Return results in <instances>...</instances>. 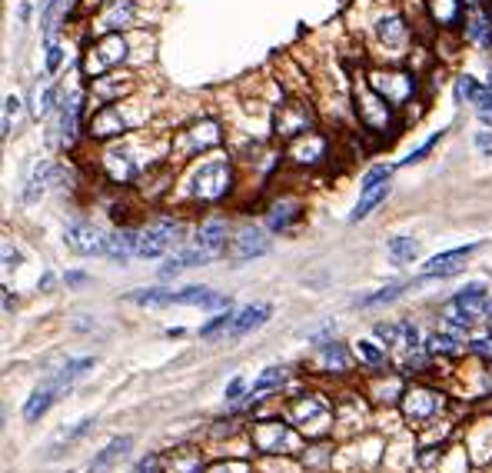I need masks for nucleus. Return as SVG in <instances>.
I'll return each mask as SVG.
<instances>
[{
	"instance_id": "9b49d317",
	"label": "nucleus",
	"mask_w": 492,
	"mask_h": 473,
	"mask_svg": "<svg viewBox=\"0 0 492 473\" xmlns=\"http://www.w3.org/2000/svg\"><path fill=\"white\" fill-rule=\"evenodd\" d=\"M449 307H456L459 313H466V317H482L486 310H489V294H486V284H466L456 294V297L449 300Z\"/></svg>"
},
{
	"instance_id": "aec40b11",
	"label": "nucleus",
	"mask_w": 492,
	"mask_h": 473,
	"mask_svg": "<svg viewBox=\"0 0 492 473\" xmlns=\"http://www.w3.org/2000/svg\"><path fill=\"white\" fill-rule=\"evenodd\" d=\"M93 423H97L93 417H84V420L77 423V427L64 430V433H60V437H57V440L50 443V447H47V460H57V457H60V453H64L67 447H74L77 440H84V437H87L90 430H93Z\"/></svg>"
},
{
	"instance_id": "09e8293b",
	"label": "nucleus",
	"mask_w": 492,
	"mask_h": 473,
	"mask_svg": "<svg viewBox=\"0 0 492 473\" xmlns=\"http://www.w3.org/2000/svg\"><path fill=\"white\" fill-rule=\"evenodd\" d=\"M54 100H57V90L47 87L44 97H40V104H37V113H50V111H54Z\"/></svg>"
},
{
	"instance_id": "7ed1b4c3",
	"label": "nucleus",
	"mask_w": 492,
	"mask_h": 473,
	"mask_svg": "<svg viewBox=\"0 0 492 473\" xmlns=\"http://www.w3.org/2000/svg\"><path fill=\"white\" fill-rule=\"evenodd\" d=\"M399 410H403V420L409 427H433L439 413L446 410V396L439 390H429V386H409L399 400Z\"/></svg>"
},
{
	"instance_id": "6e6d98bb",
	"label": "nucleus",
	"mask_w": 492,
	"mask_h": 473,
	"mask_svg": "<svg viewBox=\"0 0 492 473\" xmlns=\"http://www.w3.org/2000/svg\"><path fill=\"white\" fill-rule=\"evenodd\" d=\"M44 4H47V7H50V4H54V0H44Z\"/></svg>"
},
{
	"instance_id": "473e14b6",
	"label": "nucleus",
	"mask_w": 492,
	"mask_h": 473,
	"mask_svg": "<svg viewBox=\"0 0 492 473\" xmlns=\"http://www.w3.org/2000/svg\"><path fill=\"white\" fill-rule=\"evenodd\" d=\"M233 317H236V313H233V307H230V310H219V313H217L213 320H210V323H203V327H200V337H203V340H210V337H217L219 330H223V333H230Z\"/></svg>"
},
{
	"instance_id": "4468645a",
	"label": "nucleus",
	"mask_w": 492,
	"mask_h": 473,
	"mask_svg": "<svg viewBox=\"0 0 492 473\" xmlns=\"http://www.w3.org/2000/svg\"><path fill=\"white\" fill-rule=\"evenodd\" d=\"M164 463V473H203V453L197 447H176L166 457H160Z\"/></svg>"
},
{
	"instance_id": "7c9ffc66",
	"label": "nucleus",
	"mask_w": 492,
	"mask_h": 473,
	"mask_svg": "<svg viewBox=\"0 0 492 473\" xmlns=\"http://www.w3.org/2000/svg\"><path fill=\"white\" fill-rule=\"evenodd\" d=\"M130 300L140 307H170L176 300V290H133Z\"/></svg>"
},
{
	"instance_id": "de8ad7c7",
	"label": "nucleus",
	"mask_w": 492,
	"mask_h": 473,
	"mask_svg": "<svg viewBox=\"0 0 492 473\" xmlns=\"http://www.w3.org/2000/svg\"><path fill=\"white\" fill-rule=\"evenodd\" d=\"M17 260H21V253H17V250L11 247V240H4V270L11 274L13 267H17Z\"/></svg>"
},
{
	"instance_id": "20e7f679",
	"label": "nucleus",
	"mask_w": 492,
	"mask_h": 473,
	"mask_svg": "<svg viewBox=\"0 0 492 473\" xmlns=\"http://www.w3.org/2000/svg\"><path fill=\"white\" fill-rule=\"evenodd\" d=\"M180 233H183L180 221H173V217H156L150 227H143L137 233V257H143V260L164 257L166 250H173V243H180Z\"/></svg>"
},
{
	"instance_id": "37998d69",
	"label": "nucleus",
	"mask_w": 492,
	"mask_h": 473,
	"mask_svg": "<svg viewBox=\"0 0 492 473\" xmlns=\"http://www.w3.org/2000/svg\"><path fill=\"white\" fill-rule=\"evenodd\" d=\"M379 33H383V40H393V44H396V40H403V23H399V21H383V23H379Z\"/></svg>"
},
{
	"instance_id": "dca6fc26",
	"label": "nucleus",
	"mask_w": 492,
	"mask_h": 473,
	"mask_svg": "<svg viewBox=\"0 0 492 473\" xmlns=\"http://www.w3.org/2000/svg\"><path fill=\"white\" fill-rule=\"evenodd\" d=\"M270 304H250V307L236 310V317H233V327H230V337L236 340V337H243V333L256 330V327H263L266 320H270Z\"/></svg>"
},
{
	"instance_id": "c756f323",
	"label": "nucleus",
	"mask_w": 492,
	"mask_h": 473,
	"mask_svg": "<svg viewBox=\"0 0 492 473\" xmlns=\"http://www.w3.org/2000/svg\"><path fill=\"white\" fill-rule=\"evenodd\" d=\"M299 221V207H296V204H276L273 210H270V230H290V227H293V223Z\"/></svg>"
},
{
	"instance_id": "e433bc0d",
	"label": "nucleus",
	"mask_w": 492,
	"mask_h": 473,
	"mask_svg": "<svg viewBox=\"0 0 492 473\" xmlns=\"http://www.w3.org/2000/svg\"><path fill=\"white\" fill-rule=\"evenodd\" d=\"M482 94H486V90H482L472 77H459V80H456V100H472V104H479Z\"/></svg>"
},
{
	"instance_id": "58836bf2",
	"label": "nucleus",
	"mask_w": 492,
	"mask_h": 473,
	"mask_svg": "<svg viewBox=\"0 0 492 473\" xmlns=\"http://www.w3.org/2000/svg\"><path fill=\"white\" fill-rule=\"evenodd\" d=\"M389 177H393V167H372L370 174L362 177V190L379 187V184H389Z\"/></svg>"
},
{
	"instance_id": "c9c22d12",
	"label": "nucleus",
	"mask_w": 492,
	"mask_h": 473,
	"mask_svg": "<svg viewBox=\"0 0 492 473\" xmlns=\"http://www.w3.org/2000/svg\"><path fill=\"white\" fill-rule=\"evenodd\" d=\"M429 353L456 357V353H459V343H456V337H449V333H433V337H429Z\"/></svg>"
},
{
	"instance_id": "4d7b16f0",
	"label": "nucleus",
	"mask_w": 492,
	"mask_h": 473,
	"mask_svg": "<svg viewBox=\"0 0 492 473\" xmlns=\"http://www.w3.org/2000/svg\"><path fill=\"white\" fill-rule=\"evenodd\" d=\"M489 90H492V80H489Z\"/></svg>"
},
{
	"instance_id": "4c0bfd02",
	"label": "nucleus",
	"mask_w": 492,
	"mask_h": 473,
	"mask_svg": "<svg viewBox=\"0 0 492 473\" xmlns=\"http://www.w3.org/2000/svg\"><path fill=\"white\" fill-rule=\"evenodd\" d=\"M469 37H472V40H479V44H489V40H492V27L486 23V17H479V13L472 17V21H469Z\"/></svg>"
},
{
	"instance_id": "cd10ccee",
	"label": "nucleus",
	"mask_w": 492,
	"mask_h": 473,
	"mask_svg": "<svg viewBox=\"0 0 492 473\" xmlns=\"http://www.w3.org/2000/svg\"><path fill=\"white\" fill-rule=\"evenodd\" d=\"M253 470L256 473H303V463H296L293 457H256Z\"/></svg>"
},
{
	"instance_id": "ddd939ff",
	"label": "nucleus",
	"mask_w": 492,
	"mask_h": 473,
	"mask_svg": "<svg viewBox=\"0 0 492 473\" xmlns=\"http://www.w3.org/2000/svg\"><path fill=\"white\" fill-rule=\"evenodd\" d=\"M60 394H64V390H60L54 380H47L44 386H37V390L27 396V404H23V420H27V423H37V420L44 417L47 410L57 404V396Z\"/></svg>"
},
{
	"instance_id": "5fc2aeb1",
	"label": "nucleus",
	"mask_w": 492,
	"mask_h": 473,
	"mask_svg": "<svg viewBox=\"0 0 492 473\" xmlns=\"http://www.w3.org/2000/svg\"><path fill=\"white\" fill-rule=\"evenodd\" d=\"M486 320H489V327H492V304H489V310H486Z\"/></svg>"
},
{
	"instance_id": "f03ea898",
	"label": "nucleus",
	"mask_w": 492,
	"mask_h": 473,
	"mask_svg": "<svg viewBox=\"0 0 492 473\" xmlns=\"http://www.w3.org/2000/svg\"><path fill=\"white\" fill-rule=\"evenodd\" d=\"M256 457H293L303 447V433L286 417H256L246 430Z\"/></svg>"
},
{
	"instance_id": "39448f33",
	"label": "nucleus",
	"mask_w": 492,
	"mask_h": 473,
	"mask_svg": "<svg viewBox=\"0 0 492 473\" xmlns=\"http://www.w3.org/2000/svg\"><path fill=\"white\" fill-rule=\"evenodd\" d=\"M227 190H230V164L227 160H207L190 177V194L197 200H203V204L219 200Z\"/></svg>"
},
{
	"instance_id": "9d476101",
	"label": "nucleus",
	"mask_w": 492,
	"mask_h": 473,
	"mask_svg": "<svg viewBox=\"0 0 492 473\" xmlns=\"http://www.w3.org/2000/svg\"><path fill=\"white\" fill-rule=\"evenodd\" d=\"M476 247H456V250H446V253H436V257H429L426 264H423V277H452L459 274L466 260L472 257Z\"/></svg>"
},
{
	"instance_id": "1a4fd4ad",
	"label": "nucleus",
	"mask_w": 492,
	"mask_h": 473,
	"mask_svg": "<svg viewBox=\"0 0 492 473\" xmlns=\"http://www.w3.org/2000/svg\"><path fill=\"white\" fill-rule=\"evenodd\" d=\"M466 450L472 463H489L492 460V417H482L469 423L466 430Z\"/></svg>"
},
{
	"instance_id": "423d86ee",
	"label": "nucleus",
	"mask_w": 492,
	"mask_h": 473,
	"mask_svg": "<svg viewBox=\"0 0 492 473\" xmlns=\"http://www.w3.org/2000/svg\"><path fill=\"white\" fill-rule=\"evenodd\" d=\"M64 243L74 253H80V257H97V253L107 250V237H103V233H100L93 223H87V221L67 223Z\"/></svg>"
},
{
	"instance_id": "a18cd8bd",
	"label": "nucleus",
	"mask_w": 492,
	"mask_h": 473,
	"mask_svg": "<svg viewBox=\"0 0 492 473\" xmlns=\"http://www.w3.org/2000/svg\"><path fill=\"white\" fill-rule=\"evenodd\" d=\"M243 390H246V380H243V377H236V380H230V386H227V404H236V400H240L243 396Z\"/></svg>"
},
{
	"instance_id": "a211bd4d",
	"label": "nucleus",
	"mask_w": 492,
	"mask_h": 473,
	"mask_svg": "<svg viewBox=\"0 0 492 473\" xmlns=\"http://www.w3.org/2000/svg\"><path fill=\"white\" fill-rule=\"evenodd\" d=\"M110 260L117 264H127L130 257H137V233L133 230H113L107 237V250H103Z\"/></svg>"
},
{
	"instance_id": "393cba45",
	"label": "nucleus",
	"mask_w": 492,
	"mask_h": 473,
	"mask_svg": "<svg viewBox=\"0 0 492 473\" xmlns=\"http://www.w3.org/2000/svg\"><path fill=\"white\" fill-rule=\"evenodd\" d=\"M50 174H54V167L47 164V160H44V164L33 167L30 180H27V187H23V204H37V200L44 197L47 184H50Z\"/></svg>"
},
{
	"instance_id": "a19ab883",
	"label": "nucleus",
	"mask_w": 492,
	"mask_h": 473,
	"mask_svg": "<svg viewBox=\"0 0 492 473\" xmlns=\"http://www.w3.org/2000/svg\"><path fill=\"white\" fill-rule=\"evenodd\" d=\"M130 13H133V7H130V0H117V4H113V11L107 13V27H120L123 21H130Z\"/></svg>"
},
{
	"instance_id": "b1692460",
	"label": "nucleus",
	"mask_w": 492,
	"mask_h": 473,
	"mask_svg": "<svg viewBox=\"0 0 492 473\" xmlns=\"http://www.w3.org/2000/svg\"><path fill=\"white\" fill-rule=\"evenodd\" d=\"M90 367H93V357H77V360H67L60 370L54 374V384L60 386V390H70V386L77 384L80 377L87 374Z\"/></svg>"
},
{
	"instance_id": "603ef678",
	"label": "nucleus",
	"mask_w": 492,
	"mask_h": 473,
	"mask_svg": "<svg viewBox=\"0 0 492 473\" xmlns=\"http://www.w3.org/2000/svg\"><path fill=\"white\" fill-rule=\"evenodd\" d=\"M67 284H70V286L87 284V274H80V270H70V274H67Z\"/></svg>"
},
{
	"instance_id": "c85d7f7f",
	"label": "nucleus",
	"mask_w": 492,
	"mask_h": 473,
	"mask_svg": "<svg viewBox=\"0 0 492 473\" xmlns=\"http://www.w3.org/2000/svg\"><path fill=\"white\" fill-rule=\"evenodd\" d=\"M386 250H389V260H393L396 267H399V264H413L416 253H419V240H413V237H393Z\"/></svg>"
},
{
	"instance_id": "f3484780",
	"label": "nucleus",
	"mask_w": 492,
	"mask_h": 473,
	"mask_svg": "<svg viewBox=\"0 0 492 473\" xmlns=\"http://www.w3.org/2000/svg\"><path fill=\"white\" fill-rule=\"evenodd\" d=\"M403 394H406L403 380L393 374H376V384L370 386V400L372 404H386V407H396L403 400Z\"/></svg>"
},
{
	"instance_id": "4be33fe9",
	"label": "nucleus",
	"mask_w": 492,
	"mask_h": 473,
	"mask_svg": "<svg viewBox=\"0 0 492 473\" xmlns=\"http://www.w3.org/2000/svg\"><path fill=\"white\" fill-rule=\"evenodd\" d=\"M356 357H360V363L366 367V370H372V374H386V370H389V357H386V350L383 347H376L372 340L356 343Z\"/></svg>"
},
{
	"instance_id": "0eeeda50",
	"label": "nucleus",
	"mask_w": 492,
	"mask_h": 473,
	"mask_svg": "<svg viewBox=\"0 0 492 473\" xmlns=\"http://www.w3.org/2000/svg\"><path fill=\"white\" fill-rule=\"evenodd\" d=\"M263 253H270V237L260 230V227H243L230 243V257L236 264H250Z\"/></svg>"
},
{
	"instance_id": "2f4dec72",
	"label": "nucleus",
	"mask_w": 492,
	"mask_h": 473,
	"mask_svg": "<svg viewBox=\"0 0 492 473\" xmlns=\"http://www.w3.org/2000/svg\"><path fill=\"white\" fill-rule=\"evenodd\" d=\"M77 111H80V97L64 100V107H60V133H64V140H74V133H77Z\"/></svg>"
},
{
	"instance_id": "c03bdc74",
	"label": "nucleus",
	"mask_w": 492,
	"mask_h": 473,
	"mask_svg": "<svg viewBox=\"0 0 492 473\" xmlns=\"http://www.w3.org/2000/svg\"><path fill=\"white\" fill-rule=\"evenodd\" d=\"M476 113H479V121L486 123V127H492V90L482 94V100L476 104Z\"/></svg>"
},
{
	"instance_id": "f704fd0d",
	"label": "nucleus",
	"mask_w": 492,
	"mask_h": 473,
	"mask_svg": "<svg viewBox=\"0 0 492 473\" xmlns=\"http://www.w3.org/2000/svg\"><path fill=\"white\" fill-rule=\"evenodd\" d=\"M203 473H256V470H253V460H217L210 463Z\"/></svg>"
},
{
	"instance_id": "412c9836",
	"label": "nucleus",
	"mask_w": 492,
	"mask_h": 473,
	"mask_svg": "<svg viewBox=\"0 0 492 473\" xmlns=\"http://www.w3.org/2000/svg\"><path fill=\"white\" fill-rule=\"evenodd\" d=\"M133 447V437H117V440H110L103 450L93 457V463H90V473H107L110 470V463L113 460H120L123 453Z\"/></svg>"
},
{
	"instance_id": "6e6552de",
	"label": "nucleus",
	"mask_w": 492,
	"mask_h": 473,
	"mask_svg": "<svg viewBox=\"0 0 492 473\" xmlns=\"http://www.w3.org/2000/svg\"><path fill=\"white\" fill-rule=\"evenodd\" d=\"M366 427V400L362 396H339L336 400V433H360Z\"/></svg>"
},
{
	"instance_id": "ea45409f",
	"label": "nucleus",
	"mask_w": 492,
	"mask_h": 473,
	"mask_svg": "<svg viewBox=\"0 0 492 473\" xmlns=\"http://www.w3.org/2000/svg\"><path fill=\"white\" fill-rule=\"evenodd\" d=\"M372 333H376L386 347H399V323H376Z\"/></svg>"
},
{
	"instance_id": "72a5a7b5",
	"label": "nucleus",
	"mask_w": 492,
	"mask_h": 473,
	"mask_svg": "<svg viewBox=\"0 0 492 473\" xmlns=\"http://www.w3.org/2000/svg\"><path fill=\"white\" fill-rule=\"evenodd\" d=\"M406 286L403 284H389V286H383L379 294H370V297H362V300H356L360 307H379V304H389V300H396L399 294H403Z\"/></svg>"
},
{
	"instance_id": "f257e3e1",
	"label": "nucleus",
	"mask_w": 492,
	"mask_h": 473,
	"mask_svg": "<svg viewBox=\"0 0 492 473\" xmlns=\"http://www.w3.org/2000/svg\"><path fill=\"white\" fill-rule=\"evenodd\" d=\"M286 420L307 440H326L336 430V404L323 394H299L286 404Z\"/></svg>"
},
{
	"instance_id": "79ce46f5",
	"label": "nucleus",
	"mask_w": 492,
	"mask_h": 473,
	"mask_svg": "<svg viewBox=\"0 0 492 473\" xmlns=\"http://www.w3.org/2000/svg\"><path fill=\"white\" fill-rule=\"evenodd\" d=\"M439 137H442V130H439V133H433V137H429V140L423 143V147H416V150H413V154H409V157H403V167H406V164H419V160H423V157H426L429 150H433V147H436V143H439Z\"/></svg>"
},
{
	"instance_id": "49530a36",
	"label": "nucleus",
	"mask_w": 492,
	"mask_h": 473,
	"mask_svg": "<svg viewBox=\"0 0 492 473\" xmlns=\"http://www.w3.org/2000/svg\"><path fill=\"white\" fill-rule=\"evenodd\" d=\"M21 111V100L17 97H7V107H4V137L11 133V117Z\"/></svg>"
},
{
	"instance_id": "8fccbe9b",
	"label": "nucleus",
	"mask_w": 492,
	"mask_h": 473,
	"mask_svg": "<svg viewBox=\"0 0 492 473\" xmlns=\"http://www.w3.org/2000/svg\"><path fill=\"white\" fill-rule=\"evenodd\" d=\"M476 147H479L486 157H492V133H486V130L476 133Z\"/></svg>"
},
{
	"instance_id": "864d4df0",
	"label": "nucleus",
	"mask_w": 492,
	"mask_h": 473,
	"mask_svg": "<svg viewBox=\"0 0 492 473\" xmlns=\"http://www.w3.org/2000/svg\"><path fill=\"white\" fill-rule=\"evenodd\" d=\"M4 310H7V313L13 310V297H11V290H7V286H4Z\"/></svg>"
},
{
	"instance_id": "3c124183",
	"label": "nucleus",
	"mask_w": 492,
	"mask_h": 473,
	"mask_svg": "<svg viewBox=\"0 0 492 473\" xmlns=\"http://www.w3.org/2000/svg\"><path fill=\"white\" fill-rule=\"evenodd\" d=\"M60 47H50V54H47V67H50V70H57V67H60Z\"/></svg>"
},
{
	"instance_id": "2eb2a0df",
	"label": "nucleus",
	"mask_w": 492,
	"mask_h": 473,
	"mask_svg": "<svg viewBox=\"0 0 492 473\" xmlns=\"http://www.w3.org/2000/svg\"><path fill=\"white\" fill-rule=\"evenodd\" d=\"M193 243H197L200 250H207L213 260H217L219 253L227 250V223L223 221H207L200 223L197 237H193Z\"/></svg>"
},
{
	"instance_id": "6ab92c4d",
	"label": "nucleus",
	"mask_w": 492,
	"mask_h": 473,
	"mask_svg": "<svg viewBox=\"0 0 492 473\" xmlns=\"http://www.w3.org/2000/svg\"><path fill=\"white\" fill-rule=\"evenodd\" d=\"M286 377H290V370L286 367H266L260 377H256V384H253V390L246 396H250V404H256V400H263L266 394H273V390H280V386L286 384Z\"/></svg>"
},
{
	"instance_id": "bb28decb",
	"label": "nucleus",
	"mask_w": 492,
	"mask_h": 473,
	"mask_svg": "<svg viewBox=\"0 0 492 473\" xmlns=\"http://www.w3.org/2000/svg\"><path fill=\"white\" fill-rule=\"evenodd\" d=\"M319 360H323V367L326 370H336V374H343V370H350V353H346V347L336 340H329L319 347Z\"/></svg>"
},
{
	"instance_id": "f8f14e48",
	"label": "nucleus",
	"mask_w": 492,
	"mask_h": 473,
	"mask_svg": "<svg viewBox=\"0 0 492 473\" xmlns=\"http://www.w3.org/2000/svg\"><path fill=\"white\" fill-rule=\"evenodd\" d=\"M180 307H210V310H230V297H223L210 286H183L176 290V300Z\"/></svg>"
},
{
	"instance_id": "5701e85b",
	"label": "nucleus",
	"mask_w": 492,
	"mask_h": 473,
	"mask_svg": "<svg viewBox=\"0 0 492 473\" xmlns=\"http://www.w3.org/2000/svg\"><path fill=\"white\" fill-rule=\"evenodd\" d=\"M389 197V184H379V187H370V190H362V197H360V204H356V210L350 213V223H360V221H366L372 210L379 207L383 200Z\"/></svg>"
},
{
	"instance_id": "a878e982",
	"label": "nucleus",
	"mask_w": 492,
	"mask_h": 473,
	"mask_svg": "<svg viewBox=\"0 0 492 473\" xmlns=\"http://www.w3.org/2000/svg\"><path fill=\"white\" fill-rule=\"evenodd\" d=\"M436 473H469V450L446 447L436 460Z\"/></svg>"
}]
</instances>
